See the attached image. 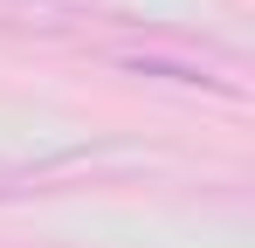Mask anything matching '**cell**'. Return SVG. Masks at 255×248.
Segmentation results:
<instances>
[{
	"mask_svg": "<svg viewBox=\"0 0 255 248\" xmlns=\"http://www.w3.org/2000/svg\"><path fill=\"white\" fill-rule=\"evenodd\" d=\"M111 62L131 69V76H159L179 83V90H221V97H242V69L228 55H193V48H111Z\"/></svg>",
	"mask_w": 255,
	"mask_h": 248,
	"instance_id": "1",
	"label": "cell"
},
{
	"mask_svg": "<svg viewBox=\"0 0 255 248\" xmlns=\"http://www.w3.org/2000/svg\"><path fill=\"white\" fill-rule=\"evenodd\" d=\"M0 21L7 28H55V14H48L42 0H0Z\"/></svg>",
	"mask_w": 255,
	"mask_h": 248,
	"instance_id": "2",
	"label": "cell"
}]
</instances>
